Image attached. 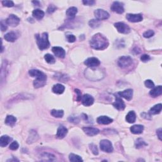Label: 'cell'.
Here are the masks:
<instances>
[{"label": "cell", "mask_w": 162, "mask_h": 162, "mask_svg": "<svg viewBox=\"0 0 162 162\" xmlns=\"http://www.w3.org/2000/svg\"><path fill=\"white\" fill-rule=\"evenodd\" d=\"M18 147H19V144H18V143L17 141H14L11 143L9 148H10L11 150L15 151L18 148Z\"/></svg>", "instance_id": "39"}, {"label": "cell", "mask_w": 162, "mask_h": 162, "mask_svg": "<svg viewBox=\"0 0 162 162\" xmlns=\"http://www.w3.org/2000/svg\"><path fill=\"white\" fill-rule=\"evenodd\" d=\"M19 161V160H18V159L15 158H14L13 159H10V160H7V161Z\"/></svg>", "instance_id": "49"}, {"label": "cell", "mask_w": 162, "mask_h": 162, "mask_svg": "<svg viewBox=\"0 0 162 162\" xmlns=\"http://www.w3.org/2000/svg\"><path fill=\"white\" fill-rule=\"evenodd\" d=\"M3 5L6 7H13L14 6V3L12 1H8V0H5L2 2Z\"/></svg>", "instance_id": "38"}, {"label": "cell", "mask_w": 162, "mask_h": 162, "mask_svg": "<svg viewBox=\"0 0 162 162\" xmlns=\"http://www.w3.org/2000/svg\"><path fill=\"white\" fill-rule=\"evenodd\" d=\"M135 146H136V148L139 149V148L144 147V146H147V144H146V143L144 141H143L142 139L139 138V139H137Z\"/></svg>", "instance_id": "35"}, {"label": "cell", "mask_w": 162, "mask_h": 162, "mask_svg": "<svg viewBox=\"0 0 162 162\" xmlns=\"http://www.w3.org/2000/svg\"><path fill=\"white\" fill-rule=\"evenodd\" d=\"M114 26L118 30V32L121 34H127L130 32V29L128 25L124 22H117L114 24Z\"/></svg>", "instance_id": "6"}, {"label": "cell", "mask_w": 162, "mask_h": 162, "mask_svg": "<svg viewBox=\"0 0 162 162\" xmlns=\"http://www.w3.org/2000/svg\"><path fill=\"white\" fill-rule=\"evenodd\" d=\"M111 10L118 14H122L124 12V5L119 1H114L111 6Z\"/></svg>", "instance_id": "9"}, {"label": "cell", "mask_w": 162, "mask_h": 162, "mask_svg": "<svg viewBox=\"0 0 162 162\" xmlns=\"http://www.w3.org/2000/svg\"><path fill=\"white\" fill-rule=\"evenodd\" d=\"M7 29V24L6 20H1V31H6V30Z\"/></svg>", "instance_id": "43"}, {"label": "cell", "mask_w": 162, "mask_h": 162, "mask_svg": "<svg viewBox=\"0 0 162 162\" xmlns=\"http://www.w3.org/2000/svg\"><path fill=\"white\" fill-rule=\"evenodd\" d=\"M4 38L8 42H14L18 39V34L17 32L11 31V32L6 34L4 36Z\"/></svg>", "instance_id": "18"}, {"label": "cell", "mask_w": 162, "mask_h": 162, "mask_svg": "<svg viewBox=\"0 0 162 162\" xmlns=\"http://www.w3.org/2000/svg\"><path fill=\"white\" fill-rule=\"evenodd\" d=\"M89 148L91 150L92 153L94 154L95 155H98V153H99L98 149L97 146H96L95 144H89Z\"/></svg>", "instance_id": "37"}, {"label": "cell", "mask_w": 162, "mask_h": 162, "mask_svg": "<svg viewBox=\"0 0 162 162\" xmlns=\"http://www.w3.org/2000/svg\"><path fill=\"white\" fill-rule=\"evenodd\" d=\"M68 121L70 122L74 123V124H78L79 122V118H78L77 117H75V116H70L68 117Z\"/></svg>", "instance_id": "40"}, {"label": "cell", "mask_w": 162, "mask_h": 162, "mask_svg": "<svg viewBox=\"0 0 162 162\" xmlns=\"http://www.w3.org/2000/svg\"><path fill=\"white\" fill-rule=\"evenodd\" d=\"M126 18L130 22H139L142 20V15L141 14H127L126 15Z\"/></svg>", "instance_id": "12"}, {"label": "cell", "mask_w": 162, "mask_h": 162, "mask_svg": "<svg viewBox=\"0 0 162 162\" xmlns=\"http://www.w3.org/2000/svg\"><path fill=\"white\" fill-rule=\"evenodd\" d=\"M100 25H101L100 20L97 19H92L89 22V26L93 28V29H96V28L99 27L100 26Z\"/></svg>", "instance_id": "32"}, {"label": "cell", "mask_w": 162, "mask_h": 162, "mask_svg": "<svg viewBox=\"0 0 162 162\" xmlns=\"http://www.w3.org/2000/svg\"><path fill=\"white\" fill-rule=\"evenodd\" d=\"M46 61L49 64H53L55 63V58L53 56L50 54H46L45 55Z\"/></svg>", "instance_id": "34"}, {"label": "cell", "mask_w": 162, "mask_h": 162, "mask_svg": "<svg viewBox=\"0 0 162 162\" xmlns=\"http://www.w3.org/2000/svg\"><path fill=\"white\" fill-rule=\"evenodd\" d=\"M130 132L134 134H140L144 130V126L141 125H134L130 127Z\"/></svg>", "instance_id": "22"}, {"label": "cell", "mask_w": 162, "mask_h": 162, "mask_svg": "<svg viewBox=\"0 0 162 162\" xmlns=\"http://www.w3.org/2000/svg\"><path fill=\"white\" fill-rule=\"evenodd\" d=\"M126 119L127 122H129L130 124L134 123L136 120V115L135 113V112L134 111H129L126 115Z\"/></svg>", "instance_id": "25"}, {"label": "cell", "mask_w": 162, "mask_h": 162, "mask_svg": "<svg viewBox=\"0 0 162 162\" xmlns=\"http://www.w3.org/2000/svg\"><path fill=\"white\" fill-rule=\"evenodd\" d=\"M155 32L153 30H148L147 31H146L145 32L143 33V37H145V38H149V37H151L154 36Z\"/></svg>", "instance_id": "36"}, {"label": "cell", "mask_w": 162, "mask_h": 162, "mask_svg": "<svg viewBox=\"0 0 162 162\" xmlns=\"http://www.w3.org/2000/svg\"><path fill=\"white\" fill-rule=\"evenodd\" d=\"M32 3L34 4H35L36 6H40V3H39V1H32Z\"/></svg>", "instance_id": "50"}, {"label": "cell", "mask_w": 162, "mask_h": 162, "mask_svg": "<svg viewBox=\"0 0 162 162\" xmlns=\"http://www.w3.org/2000/svg\"><path fill=\"white\" fill-rule=\"evenodd\" d=\"M32 15L37 20H41L45 16V12L40 9H36L32 11Z\"/></svg>", "instance_id": "29"}, {"label": "cell", "mask_w": 162, "mask_h": 162, "mask_svg": "<svg viewBox=\"0 0 162 162\" xmlns=\"http://www.w3.org/2000/svg\"><path fill=\"white\" fill-rule=\"evenodd\" d=\"M89 43L91 47L96 50H103L109 45L107 37L100 33L96 34L93 36Z\"/></svg>", "instance_id": "1"}, {"label": "cell", "mask_w": 162, "mask_h": 162, "mask_svg": "<svg viewBox=\"0 0 162 162\" xmlns=\"http://www.w3.org/2000/svg\"><path fill=\"white\" fill-rule=\"evenodd\" d=\"M51 115L53 117H56V118H61L63 116L64 112L62 110H53L51 111Z\"/></svg>", "instance_id": "31"}, {"label": "cell", "mask_w": 162, "mask_h": 162, "mask_svg": "<svg viewBox=\"0 0 162 162\" xmlns=\"http://www.w3.org/2000/svg\"><path fill=\"white\" fill-rule=\"evenodd\" d=\"M82 3L84 5L92 6L95 4L96 2L94 0H84V1H82Z\"/></svg>", "instance_id": "44"}, {"label": "cell", "mask_w": 162, "mask_h": 162, "mask_svg": "<svg viewBox=\"0 0 162 162\" xmlns=\"http://www.w3.org/2000/svg\"><path fill=\"white\" fill-rule=\"evenodd\" d=\"M97 122L102 125H108L113 122V119L107 116H100L97 118Z\"/></svg>", "instance_id": "19"}, {"label": "cell", "mask_w": 162, "mask_h": 162, "mask_svg": "<svg viewBox=\"0 0 162 162\" xmlns=\"http://www.w3.org/2000/svg\"><path fill=\"white\" fill-rule=\"evenodd\" d=\"M84 132H85V134H86L87 135H88L89 136H94L97 135L99 132V129H96V128H94V127H84L82 129Z\"/></svg>", "instance_id": "17"}, {"label": "cell", "mask_w": 162, "mask_h": 162, "mask_svg": "<svg viewBox=\"0 0 162 162\" xmlns=\"http://www.w3.org/2000/svg\"><path fill=\"white\" fill-rule=\"evenodd\" d=\"M113 106L118 110H124L126 108L125 103L119 96H115V101L113 103Z\"/></svg>", "instance_id": "13"}, {"label": "cell", "mask_w": 162, "mask_h": 162, "mask_svg": "<svg viewBox=\"0 0 162 162\" xmlns=\"http://www.w3.org/2000/svg\"><path fill=\"white\" fill-rule=\"evenodd\" d=\"M132 58L129 56H124L118 60V66L121 68H126L130 66L132 63Z\"/></svg>", "instance_id": "5"}, {"label": "cell", "mask_w": 162, "mask_h": 162, "mask_svg": "<svg viewBox=\"0 0 162 162\" xmlns=\"http://www.w3.org/2000/svg\"><path fill=\"white\" fill-rule=\"evenodd\" d=\"M69 160L72 162H76V161H83L82 158H81L80 156L71 153L69 155Z\"/></svg>", "instance_id": "33"}, {"label": "cell", "mask_w": 162, "mask_h": 162, "mask_svg": "<svg viewBox=\"0 0 162 162\" xmlns=\"http://www.w3.org/2000/svg\"><path fill=\"white\" fill-rule=\"evenodd\" d=\"M117 95H119V96H121V97L125 98L126 99H127V100L130 101L132 98L133 90L131 89H126L124 91L118 92Z\"/></svg>", "instance_id": "14"}, {"label": "cell", "mask_w": 162, "mask_h": 162, "mask_svg": "<svg viewBox=\"0 0 162 162\" xmlns=\"http://www.w3.org/2000/svg\"><path fill=\"white\" fill-rule=\"evenodd\" d=\"M17 122V118L13 115H8L5 119V124L7 126L10 127H14Z\"/></svg>", "instance_id": "26"}, {"label": "cell", "mask_w": 162, "mask_h": 162, "mask_svg": "<svg viewBox=\"0 0 162 162\" xmlns=\"http://www.w3.org/2000/svg\"><path fill=\"white\" fill-rule=\"evenodd\" d=\"M144 84L146 87H147L148 88H153L155 87V84L151 80H146L144 82Z\"/></svg>", "instance_id": "41"}, {"label": "cell", "mask_w": 162, "mask_h": 162, "mask_svg": "<svg viewBox=\"0 0 162 162\" xmlns=\"http://www.w3.org/2000/svg\"><path fill=\"white\" fill-rule=\"evenodd\" d=\"M161 132H162V129L161 128H160V129H158L157 130V136H158V139L160 140V141H161Z\"/></svg>", "instance_id": "48"}, {"label": "cell", "mask_w": 162, "mask_h": 162, "mask_svg": "<svg viewBox=\"0 0 162 162\" xmlns=\"http://www.w3.org/2000/svg\"><path fill=\"white\" fill-rule=\"evenodd\" d=\"M41 158H43L42 160L44 161H53L55 160V157L53 155L49 153H43L41 155Z\"/></svg>", "instance_id": "30"}, {"label": "cell", "mask_w": 162, "mask_h": 162, "mask_svg": "<svg viewBox=\"0 0 162 162\" xmlns=\"http://www.w3.org/2000/svg\"><path fill=\"white\" fill-rule=\"evenodd\" d=\"M77 13V8L76 7H70V8H68V10H67V12H66L68 18L70 20L73 19V18H75Z\"/></svg>", "instance_id": "24"}, {"label": "cell", "mask_w": 162, "mask_h": 162, "mask_svg": "<svg viewBox=\"0 0 162 162\" xmlns=\"http://www.w3.org/2000/svg\"><path fill=\"white\" fill-rule=\"evenodd\" d=\"M56 10H57V7H56L55 5H50L49 6L48 9H47V11H48V14H51L53 13V12H55Z\"/></svg>", "instance_id": "42"}, {"label": "cell", "mask_w": 162, "mask_h": 162, "mask_svg": "<svg viewBox=\"0 0 162 162\" xmlns=\"http://www.w3.org/2000/svg\"><path fill=\"white\" fill-rule=\"evenodd\" d=\"M39 138V136L37 135L36 131L35 130H30L29 133V136L28 138L27 142L28 144H32V143L36 142Z\"/></svg>", "instance_id": "21"}, {"label": "cell", "mask_w": 162, "mask_h": 162, "mask_svg": "<svg viewBox=\"0 0 162 162\" xmlns=\"http://www.w3.org/2000/svg\"><path fill=\"white\" fill-rule=\"evenodd\" d=\"M81 101H82V103L83 105L86 106V107H89V106H91L94 103L95 99L91 95H89L88 94H86L83 96H82Z\"/></svg>", "instance_id": "11"}, {"label": "cell", "mask_w": 162, "mask_h": 162, "mask_svg": "<svg viewBox=\"0 0 162 162\" xmlns=\"http://www.w3.org/2000/svg\"><path fill=\"white\" fill-rule=\"evenodd\" d=\"M150 59H151L150 57H149V56L148 55H143L141 56V60L142 62H147L148 61L150 60Z\"/></svg>", "instance_id": "46"}, {"label": "cell", "mask_w": 162, "mask_h": 162, "mask_svg": "<svg viewBox=\"0 0 162 162\" xmlns=\"http://www.w3.org/2000/svg\"><path fill=\"white\" fill-rule=\"evenodd\" d=\"M29 74L31 77H36V79L34 81L33 83L34 88H40L46 85L47 77L43 72L39 70L32 69L29 71Z\"/></svg>", "instance_id": "2"}, {"label": "cell", "mask_w": 162, "mask_h": 162, "mask_svg": "<svg viewBox=\"0 0 162 162\" xmlns=\"http://www.w3.org/2000/svg\"><path fill=\"white\" fill-rule=\"evenodd\" d=\"M11 140V138L7 135L2 136L1 138H0V146H1V147L3 148L7 146L9 144V142H10Z\"/></svg>", "instance_id": "28"}, {"label": "cell", "mask_w": 162, "mask_h": 162, "mask_svg": "<svg viewBox=\"0 0 162 162\" xmlns=\"http://www.w3.org/2000/svg\"><path fill=\"white\" fill-rule=\"evenodd\" d=\"M67 133H68L67 129L65 127L61 126L58 127L56 137H57L58 139H63L66 136Z\"/></svg>", "instance_id": "16"}, {"label": "cell", "mask_w": 162, "mask_h": 162, "mask_svg": "<svg viewBox=\"0 0 162 162\" xmlns=\"http://www.w3.org/2000/svg\"><path fill=\"white\" fill-rule=\"evenodd\" d=\"M161 108H162V105L161 103L156 105L150 109V110H149V114L151 115L159 114L161 111Z\"/></svg>", "instance_id": "27"}, {"label": "cell", "mask_w": 162, "mask_h": 162, "mask_svg": "<svg viewBox=\"0 0 162 162\" xmlns=\"http://www.w3.org/2000/svg\"><path fill=\"white\" fill-rule=\"evenodd\" d=\"M20 21V18L14 14L10 15V16H9L7 18V19L6 20V22H7L8 26H10L13 27H17L18 25L19 24Z\"/></svg>", "instance_id": "8"}, {"label": "cell", "mask_w": 162, "mask_h": 162, "mask_svg": "<svg viewBox=\"0 0 162 162\" xmlns=\"http://www.w3.org/2000/svg\"><path fill=\"white\" fill-rule=\"evenodd\" d=\"M52 51L53 52V53L56 57L60 58H64L65 57V55H66V53H65L64 49L61 47H59V46H55V47L53 48Z\"/></svg>", "instance_id": "15"}, {"label": "cell", "mask_w": 162, "mask_h": 162, "mask_svg": "<svg viewBox=\"0 0 162 162\" xmlns=\"http://www.w3.org/2000/svg\"><path fill=\"white\" fill-rule=\"evenodd\" d=\"M84 64L90 68L96 67L100 65V61L97 58L91 57L89 58L84 61Z\"/></svg>", "instance_id": "10"}, {"label": "cell", "mask_w": 162, "mask_h": 162, "mask_svg": "<svg viewBox=\"0 0 162 162\" xmlns=\"http://www.w3.org/2000/svg\"><path fill=\"white\" fill-rule=\"evenodd\" d=\"M100 149H101V151L106 152V153H111L113 151V146H112L111 142L107 139H103L101 140L100 142Z\"/></svg>", "instance_id": "4"}, {"label": "cell", "mask_w": 162, "mask_h": 162, "mask_svg": "<svg viewBox=\"0 0 162 162\" xmlns=\"http://www.w3.org/2000/svg\"><path fill=\"white\" fill-rule=\"evenodd\" d=\"M36 39L37 45L40 50H44V49H48L50 46V43H49L48 39V34L47 32H43L41 35L36 34Z\"/></svg>", "instance_id": "3"}, {"label": "cell", "mask_w": 162, "mask_h": 162, "mask_svg": "<svg viewBox=\"0 0 162 162\" xmlns=\"http://www.w3.org/2000/svg\"><path fill=\"white\" fill-rule=\"evenodd\" d=\"M75 92L77 93V101H81V99H82V95H81V92L79 91V89H75Z\"/></svg>", "instance_id": "47"}, {"label": "cell", "mask_w": 162, "mask_h": 162, "mask_svg": "<svg viewBox=\"0 0 162 162\" xmlns=\"http://www.w3.org/2000/svg\"><path fill=\"white\" fill-rule=\"evenodd\" d=\"M162 93V88L161 86H158L157 87H154L153 88L150 92H149V95L151 96L153 98H156L157 96H160Z\"/></svg>", "instance_id": "20"}, {"label": "cell", "mask_w": 162, "mask_h": 162, "mask_svg": "<svg viewBox=\"0 0 162 162\" xmlns=\"http://www.w3.org/2000/svg\"><path fill=\"white\" fill-rule=\"evenodd\" d=\"M67 41L69 43H74L76 41V37L74 35H72V34H70V35H68L67 36Z\"/></svg>", "instance_id": "45"}, {"label": "cell", "mask_w": 162, "mask_h": 162, "mask_svg": "<svg viewBox=\"0 0 162 162\" xmlns=\"http://www.w3.org/2000/svg\"><path fill=\"white\" fill-rule=\"evenodd\" d=\"M65 89L64 86L61 84H55L53 87L52 91L56 94L61 95L64 92Z\"/></svg>", "instance_id": "23"}, {"label": "cell", "mask_w": 162, "mask_h": 162, "mask_svg": "<svg viewBox=\"0 0 162 162\" xmlns=\"http://www.w3.org/2000/svg\"><path fill=\"white\" fill-rule=\"evenodd\" d=\"M95 15L96 19L99 20H107L110 17V14L107 11L103 10V9H98V10H95Z\"/></svg>", "instance_id": "7"}]
</instances>
